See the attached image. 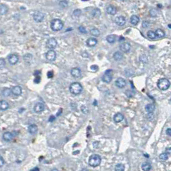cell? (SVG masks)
Segmentation results:
<instances>
[{
  "label": "cell",
  "instance_id": "277c9868",
  "mask_svg": "<svg viewBox=\"0 0 171 171\" xmlns=\"http://www.w3.org/2000/svg\"><path fill=\"white\" fill-rule=\"evenodd\" d=\"M170 82L166 78H162V79H159L157 83V86L162 91L167 90L170 87Z\"/></svg>",
  "mask_w": 171,
  "mask_h": 171
},
{
  "label": "cell",
  "instance_id": "f6af8a7d",
  "mask_svg": "<svg viewBox=\"0 0 171 171\" xmlns=\"http://www.w3.org/2000/svg\"><path fill=\"white\" fill-rule=\"evenodd\" d=\"M54 120H55V117H53V116H52V115L51 116L50 118H49V121H50V122H53V121H54Z\"/></svg>",
  "mask_w": 171,
  "mask_h": 171
},
{
  "label": "cell",
  "instance_id": "f907efd6",
  "mask_svg": "<svg viewBox=\"0 0 171 171\" xmlns=\"http://www.w3.org/2000/svg\"><path fill=\"white\" fill-rule=\"evenodd\" d=\"M121 1H125V0H121Z\"/></svg>",
  "mask_w": 171,
  "mask_h": 171
},
{
  "label": "cell",
  "instance_id": "7a4b0ae2",
  "mask_svg": "<svg viewBox=\"0 0 171 171\" xmlns=\"http://www.w3.org/2000/svg\"><path fill=\"white\" fill-rule=\"evenodd\" d=\"M50 27L52 30L57 32V31L61 30L64 27V23L61 19H55L51 21Z\"/></svg>",
  "mask_w": 171,
  "mask_h": 171
},
{
  "label": "cell",
  "instance_id": "83f0119b",
  "mask_svg": "<svg viewBox=\"0 0 171 171\" xmlns=\"http://www.w3.org/2000/svg\"><path fill=\"white\" fill-rule=\"evenodd\" d=\"M106 40L109 43H114L116 41V36L115 35H109V36H107Z\"/></svg>",
  "mask_w": 171,
  "mask_h": 171
},
{
  "label": "cell",
  "instance_id": "e0dca14e",
  "mask_svg": "<svg viewBox=\"0 0 171 171\" xmlns=\"http://www.w3.org/2000/svg\"><path fill=\"white\" fill-rule=\"evenodd\" d=\"M124 118V117L123 115L120 113H118L116 115H115L113 120H114V121L116 123H119V122H121L123 120Z\"/></svg>",
  "mask_w": 171,
  "mask_h": 171
},
{
  "label": "cell",
  "instance_id": "1f68e13d",
  "mask_svg": "<svg viewBox=\"0 0 171 171\" xmlns=\"http://www.w3.org/2000/svg\"><path fill=\"white\" fill-rule=\"evenodd\" d=\"M125 170V166L122 164H117L115 166V170L116 171H124Z\"/></svg>",
  "mask_w": 171,
  "mask_h": 171
},
{
  "label": "cell",
  "instance_id": "5b68a950",
  "mask_svg": "<svg viewBox=\"0 0 171 171\" xmlns=\"http://www.w3.org/2000/svg\"><path fill=\"white\" fill-rule=\"evenodd\" d=\"M112 73H113L112 70H108L105 71L104 75L102 76V79L104 83H109L111 81L112 79H113Z\"/></svg>",
  "mask_w": 171,
  "mask_h": 171
},
{
  "label": "cell",
  "instance_id": "4dcf8cb0",
  "mask_svg": "<svg viewBox=\"0 0 171 171\" xmlns=\"http://www.w3.org/2000/svg\"><path fill=\"white\" fill-rule=\"evenodd\" d=\"M11 93H12V91H11V89L9 88H5L2 91L3 95L5 96H10V94Z\"/></svg>",
  "mask_w": 171,
  "mask_h": 171
},
{
  "label": "cell",
  "instance_id": "5bb4252c",
  "mask_svg": "<svg viewBox=\"0 0 171 171\" xmlns=\"http://www.w3.org/2000/svg\"><path fill=\"white\" fill-rule=\"evenodd\" d=\"M70 73H71V75L75 78H79L80 77V75H81V71H80V70L79 68H72L71 70Z\"/></svg>",
  "mask_w": 171,
  "mask_h": 171
},
{
  "label": "cell",
  "instance_id": "ab89813d",
  "mask_svg": "<svg viewBox=\"0 0 171 171\" xmlns=\"http://www.w3.org/2000/svg\"><path fill=\"white\" fill-rule=\"evenodd\" d=\"M4 164H5V161H4L3 158L0 156V167L3 166Z\"/></svg>",
  "mask_w": 171,
  "mask_h": 171
},
{
  "label": "cell",
  "instance_id": "9a60e30c",
  "mask_svg": "<svg viewBox=\"0 0 171 171\" xmlns=\"http://www.w3.org/2000/svg\"><path fill=\"white\" fill-rule=\"evenodd\" d=\"M115 84L119 88H123L126 86V81L124 79L120 77L116 80Z\"/></svg>",
  "mask_w": 171,
  "mask_h": 171
},
{
  "label": "cell",
  "instance_id": "7bdbcfd3",
  "mask_svg": "<svg viewBox=\"0 0 171 171\" xmlns=\"http://www.w3.org/2000/svg\"><path fill=\"white\" fill-rule=\"evenodd\" d=\"M53 71H49V72L48 73V78H52V77H53Z\"/></svg>",
  "mask_w": 171,
  "mask_h": 171
},
{
  "label": "cell",
  "instance_id": "ba28073f",
  "mask_svg": "<svg viewBox=\"0 0 171 171\" xmlns=\"http://www.w3.org/2000/svg\"><path fill=\"white\" fill-rule=\"evenodd\" d=\"M56 52L53 50H50L46 53V58L49 61H53L56 59Z\"/></svg>",
  "mask_w": 171,
  "mask_h": 171
},
{
  "label": "cell",
  "instance_id": "30bf717a",
  "mask_svg": "<svg viewBox=\"0 0 171 171\" xmlns=\"http://www.w3.org/2000/svg\"><path fill=\"white\" fill-rule=\"evenodd\" d=\"M120 49L124 53H127L131 50V44L128 43H123L120 45Z\"/></svg>",
  "mask_w": 171,
  "mask_h": 171
},
{
  "label": "cell",
  "instance_id": "2e32d148",
  "mask_svg": "<svg viewBox=\"0 0 171 171\" xmlns=\"http://www.w3.org/2000/svg\"><path fill=\"white\" fill-rule=\"evenodd\" d=\"M98 41L96 39L94 38V37H91V38H89L86 41V44L89 47H93L97 44Z\"/></svg>",
  "mask_w": 171,
  "mask_h": 171
},
{
  "label": "cell",
  "instance_id": "d590c367",
  "mask_svg": "<svg viewBox=\"0 0 171 171\" xmlns=\"http://www.w3.org/2000/svg\"><path fill=\"white\" fill-rule=\"evenodd\" d=\"M6 65V62L3 59H0V68H3Z\"/></svg>",
  "mask_w": 171,
  "mask_h": 171
},
{
  "label": "cell",
  "instance_id": "8fae6325",
  "mask_svg": "<svg viewBox=\"0 0 171 171\" xmlns=\"http://www.w3.org/2000/svg\"><path fill=\"white\" fill-rule=\"evenodd\" d=\"M44 109V105L41 102H37L34 108V110L36 113H39L43 112Z\"/></svg>",
  "mask_w": 171,
  "mask_h": 171
},
{
  "label": "cell",
  "instance_id": "52a82bcc",
  "mask_svg": "<svg viewBox=\"0 0 171 171\" xmlns=\"http://www.w3.org/2000/svg\"><path fill=\"white\" fill-rule=\"evenodd\" d=\"M57 41L55 38H50L47 41L46 46L49 49H54L57 47Z\"/></svg>",
  "mask_w": 171,
  "mask_h": 171
},
{
  "label": "cell",
  "instance_id": "d6986e66",
  "mask_svg": "<svg viewBox=\"0 0 171 171\" xmlns=\"http://www.w3.org/2000/svg\"><path fill=\"white\" fill-rule=\"evenodd\" d=\"M106 11L108 14H110V15H115L117 13V9L115 6H113V5H109L107 7Z\"/></svg>",
  "mask_w": 171,
  "mask_h": 171
},
{
  "label": "cell",
  "instance_id": "74e56055",
  "mask_svg": "<svg viewBox=\"0 0 171 171\" xmlns=\"http://www.w3.org/2000/svg\"><path fill=\"white\" fill-rule=\"evenodd\" d=\"M80 14H81V10H80L77 9V10H74V14H75V15H76V16H79Z\"/></svg>",
  "mask_w": 171,
  "mask_h": 171
},
{
  "label": "cell",
  "instance_id": "b9f144b4",
  "mask_svg": "<svg viewBox=\"0 0 171 171\" xmlns=\"http://www.w3.org/2000/svg\"><path fill=\"white\" fill-rule=\"evenodd\" d=\"M40 81H41V77H40L39 76L36 77V78L35 79V80H34L35 83H37V84H38V83H40Z\"/></svg>",
  "mask_w": 171,
  "mask_h": 171
},
{
  "label": "cell",
  "instance_id": "f35d334b",
  "mask_svg": "<svg viewBox=\"0 0 171 171\" xmlns=\"http://www.w3.org/2000/svg\"><path fill=\"white\" fill-rule=\"evenodd\" d=\"M149 23L148 21H143V23H142V26H143V28H147V27H149Z\"/></svg>",
  "mask_w": 171,
  "mask_h": 171
},
{
  "label": "cell",
  "instance_id": "8d00e7d4",
  "mask_svg": "<svg viewBox=\"0 0 171 171\" xmlns=\"http://www.w3.org/2000/svg\"><path fill=\"white\" fill-rule=\"evenodd\" d=\"M79 30L80 31V33H82V34L87 33V31H86V28H84V27H83V26H80V27H79Z\"/></svg>",
  "mask_w": 171,
  "mask_h": 171
},
{
  "label": "cell",
  "instance_id": "484cf974",
  "mask_svg": "<svg viewBox=\"0 0 171 171\" xmlns=\"http://www.w3.org/2000/svg\"><path fill=\"white\" fill-rule=\"evenodd\" d=\"M113 58L116 61H120L123 58V54L120 52H116L113 55Z\"/></svg>",
  "mask_w": 171,
  "mask_h": 171
},
{
  "label": "cell",
  "instance_id": "836d02e7",
  "mask_svg": "<svg viewBox=\"0 0 171 171\" xmlns=\"http://www.w3.org/2000/svg\"><path fill=\"white\" fill-rule=\"evenodd\" d=\"M147 36H148L149 38L151 39H154L156 38V34H155V32H153V31H149L147 32Z\"/></svg>",
  "mask_w": 171,
  "mask_h": 171
},
{
  "label": "cell",
  "instance_id": "44dd1931",
  "mask_svg": "<svg viewBox=\"0 0 171 171\" xmlns=\"http://www.w3.org/2000/svg\"><path fill=\"white\" fill-rule=\"evenodd\" d=\"M28 132L30 133L31 134H35L37 132L38 128H37V126L36 124H32L28 127Z\"/></svg>",
  "mask_w": 171,
  "mask_h": 171
},
{
  "label": "cell",
  "instance_id": "7c38bea8",
  "mask_svg": "<svg viewBox=\"0 0 171 171\" xmlns=\"http://www.w3.org/2000/svg\"><path fill=\"white\" fill-rule=\"evenodd\" d=\"M115 21V23L117 25L122 27V26H124L126 24V19L124 16H118L116 18Z\"/></svg>",
  "mask_w": 171,
  "mask_h": 171
},
{
  "label": "cell",
  "instance_id": "3957f363",
  "mask_svg": "<svg viewBox=\"0 0 171 171\" xmlns=\"http://www.w3.org/2000/svg\"><path fill=\"white\" fill-rule=\"evenodd\" d=\"M70 91L73 95H78L83 91V86L79 83H74L70 86Z\"/></svg>",
  "mask_w": 171,
  "mask_h": 171
},
{
  "label": "cell",
  "instance_id": "4fadbf2b",
  "mask_svg": "<svg viewBox=\"0 0 171 171\" xmlns=\"http://www.w3.org/2000/svg\"><path fill=\"white\" fill-rule=\"evenodd\" d=\"M12 93L14 95V96H20L22 93V88L19 86H14L12 89H11Z\"/></svg>",
  "mask_w": 171,
  "mask_h": 171
},
{
  "label": "cell",
  "instance_id": "d6a6232c",
  "mask_svg": "<svg viewBox=\"0 0 171 171\" xmlns=\"http://www.w3.org/2000/svg\"><path fill=\"white\" fill-rule=\"evenodd\" d=\"M160 159L162 161H166L169 158V156H168V154L166 152H164V153H161V154L159 156Z\"/></svg>",
  "mask_w": 171,
  "mask_h": 171
},
{
  "label": "cell",
  "instance_id": "ffe728a7",
  "mask_svg": "<svg viewBox=\"0 0 171 171\" xmlns=\"http://www.w3.org/2000/svg\"><path fill=\"white\" fill-rule=\"evenodd\" d=\"M9 104L5 100H1L0 101V110L1 111H6V109H9Z\"/></svg>",
  "mask_w": 171,
  "mask_h": 171
},
{
  "label": "cell",
  "instance_id": "8992f818",
  "mask_svg": "<svg viewBox=\"0 0 171 171\" xmlns=\"http://www.w3.org/2000/svg\"><path fill=\"white\" fill-rule=\"evenodd\" d=\"M33 18L34 21L37 23L42 22L44 18V14L40 11L35 12L33 15Z\"/></svg>",
  "mask_w": 171,
  "mask_h": 171
},
{
  "label": "cell",
  "instance_id": "9c48e42d",
  "mask_svg": "<svg viewBox=\"0 0 171 171\" xmlns=\"http://www.w3.org/2000/svg\"><path fill=\"white\" fill-rule=\"evenodd\" d=\"M8 61L11 65H14L19 61V57L16 54H10L8 57Z\"/></svg>",
  "mask_w": 171,
  "mask_h": 171
},
{
  "label": "cell",
  "instance_id": "e575fe53",
  "mask_svg": "<svg viewBox=\"0 0 171 171\" xmlns=\"http://www.w3.org/2000/svg\"><path fill=\"white\" fill-rule=\"evenodd\" d=\"M149 14L151 17H156L158 15V10L156 9H152L150 10Z\"/></svg>",
  "mask_w": 171,
  "mask_h": 171
},
{
  "label": "cell",
  "instance_id": "7402d4cb",
  "mask_svg": "<svg viewBox=\"0 0 171 171\" xmlns=\"http://www.w3.org/2000/svg\"><path fill=\"white\" fill-rule=\"evenodd\" d=\"M140 21V19L137 15H132L131 18L130 19V22L133 25H136L138 24Z\"/></svg>",
  "mask_w": 171,
  "mask_h": 171
},
{
  "label": "cell",
  "instance_id": "f546056e",
  "mask_svg": "<svg viewBox=\"0 0 171 171\" xmlns=\"http://www.w3.org/2000/svg\"><path fill=\"white\" fill-rule=\"evenodd\" d=\"M90 33L92 36H95V37H99L100 36V31L99 30H98L97 28H92V29L90 30Z\"/></svg>",
  "mask_w": 171,
  "mask_h": 171
},
{
  "label": "cell",
  "instance_id": "60d3db41",
  "mask_svg": "<svg viewBox=\"0 0 171 171\" xmlns=\"http://www.w3.org/2000/svg\"><path fill=\"white\" fill-rule=\"evenodd\" d=\"M93 68H94V71H97L98 70H99V67H98L97 66H96V65H93V66H91V67H90V69H91V70H93Z\"/></svg>",
  "mask_w": 171,
  "mask_h": 171
},
{
  "label": "cell",
  "instance_id": "f1b7e54d",
  "mask_svg": "<svg viewBox=\"0 0 171 171\" xmlns=\"http://www.w3.org/2000/svg\"><path fill=\"white\" fill-rule=\"evenodd\" d=\"M91 14H92V15L94 17V18H99V17L100 15V14H101V12H100V9L96 8V9L93 10Z\"/></svg>",
  "mask_w": 171,
  "mask_h": 171
},
{
  "label": "cell",
  "instance_id": "d4e9b609",
  "mask_svg": "<svg viewBox=\"0 0 171 171\" xmlns=\"http://www.w3.org/2000/svg\"><path fill=\"white\" fill-rule=\"evenodd\" d=\"M142 169L143 171H149L152 169V166L147 162H143L142 165Z\"/></svg>",
  "mask_w": 171,
  "mask_h": 171
},
{
  "label": "cell",
  "instance_id": "4316f807",
  "mask_svg": "<svg viewBox=\"0 0 171 171\" xmlns=\"http://www.w3.org/2000/svg\"><path fill=\"white\" fill-rule=\"evenodd\" d=\"M155 34L158 38H162L165 36V32L161 29H157L155 32Z\"/></svg>",
  "mask_w": 171,
  "mask_h": 171
},
{
  "label": "cell",
  "instance_id": "ee69618b",
  "mask_svg": "<svg viewBox=\"0 0 171 171\" xmlns=\"http://www.w3.org/2000/svg\"><path fill=\"white\" fill-rule=\"evenodd\" d=\"M166 133L167 135H169V136H171V129L169 128L167 129V131H166Z\"/></svg>",
  "mask_w": 171,
  "mask_h": 171
},
{
  "label": "cell",
  "instance_id": "6da1fadb",
  "mask_svg": "<svg viewBox=\"0 0 171 171\" xmlns=\"http://www.w3.org/2000/svg\"><path fill=\"white\" fill-rule=\"evenodd\" d=\"M101 157L99 154H92L89 158V165L92 167H96L100 165Z\"/></svg>",
  "mask_w": 171,
  "mask_h": 171
},
{
  "label": "cell",
  "instance_id": "681fc988",
  "mask_svg": "<svg viewBox=\"0 0 171 171\" xmlns=\"http://www.w3.org/2000/svg\"><path fill=\"white\" fill-rule=\"evenodd\" d=\"M169 28H170V25H169Z\"/></svg>",
  "mask_w": 171,
  "mask_h": 171
},
{
  "label": "cell",
  "instance_id": "603a6c76",
  "mask_svg": "<svg viewBox=\"0 0 171 171\" xmlns=\"http://www.w3.org/2000/svg\"><path fill=\"white\" fill-rule=\"evenodd\" d=\"M8 10H9V9L6 5L4 4L0 5V15H5L8 12Z\"/></svg>",
  "mask_w": 171,
  "mask_h": 171
},
{
  "label": "cell",
  "instance_id": "ac0fdd59",
  "mask_svg": "<svg viewBox=\"0 0 171 171\" xmlns=\"http://www.w3.org/2000/svg\"><path fill=\"white\" fill-rule=\"evenodd\" d=\"M3 140L6 142H10L13 139V134L10 132H6L3 135Z\"/></svg>",
  "mask_w": 171,
  "mask_h": 171
},
{
  "label": "cell",
  "instance_id": "c3c4849f",
  "mask_svg": "<svg viewBox=\"0 0 171 171\" xmlns=\"http://www.w3.org/2000/svg\"><path fill=\"white\" fill-rule=\"evenodd\" d=\"M82 1H88V0H82Z\"/></svg>",
  "mask_w": 171,
  "mask_h": 171
},
{
  "label": "cell",
  "instance_id": "7dc6e473",
  "mask_svg": "<svg viewBox=\"0 0 171 171\" xmlns=\"http://www.w3.org/2000/svg\"><path fill=\"white\" fill-rule=\"evenodd\" d=\"M167 150H168V151H169V152H169V153L170 154V147H169V148H168V149H167Z\"/></svg>",
  "mask_w": 171,
  "mask_h": 171
},
{
  "label": "cell",
  "instance_id": "bcb514c9",
  "mask_svg": "<svg viewBox=\"0 0 171 171\" xmlns=\"http://www.w3.org/2000/svg\"><path fill=\"white\" fill-rule=\"evenodd\" d=\"M31 170L32 171H34V170H39V168H37V167H36V168H34V169H31Z\"/></svg>",
  "mask_w": 171,
  "mask_h": 171
},
{
  "label": "cell",
  "instance_id": "cb8c5ba5",
  "mask_svg": "<svg viewBox=\"0 0 171 171\" xmlns=\"http://www.w3.org/2000/svg\"><path fill=\"white\" fill-rule=\"evenodd\" d=\"M155 105L152 104H149L145 106V110L147 113H151L154 111Z\"/></svg>",
  "mask_w": 171,
  "mask_h": 171
}]
</instances>
